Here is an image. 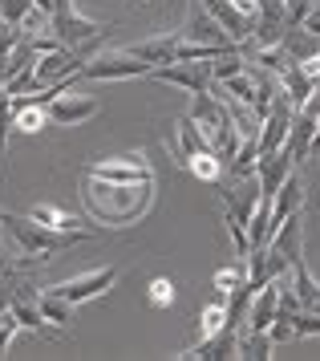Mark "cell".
Masks as SVG:
<instances>
[{"instance_id": "cell-1", "label": "cell", "mask_w": 320, "mask_h": 361, "mask_svg": "<svg viewBox=\"0 0 320 361\" xmlns=\"http://www.w3.org/2000/svg\"><path fill=\"white\" fill-rule=\"evenodd\" d=\"M81 203L97 228H134L154 207V179L150 183H118L81 171Z\"/></svg>"}, {"instance_id": "cell-2", "label": "cell", "mask_w": 320, "mask_h": 361, "mask_svg": "<svg viewBox=\"0 0 320 361\" xmlns=\"http://www.w3.org/2000/svg\"><path fill=\"white\" fill-rule=\"evenodd\" d=\"M0 231L8 235V244H13L16 256L37 260V264H49L57 252H65V247L94 240V235H85V231H53V228H45V224H37L32 215H16V212H0Z\"/></svg>"}, {"instance_id": "cell-3", "label": "cell", "mask_w": 320, "mask_h": 361, "mask_svg": "<svg viewBox=\"0 0 320 361\" xmlns=\"http://www.w3.org/2000/svg\"><path fill=\"white\" fill-rule=\"evenodd\" d=\"M110 29H113L110 20L81 17L73 0H53V13H49V33L57 37L61 45H69V49H81V45H94L97 37H106Z\"/></svg>"}, {"instance_id": "cell-4", "label": "cell", "mask_w": 320, "mask_h": 361, "mask_svg": "<svg viewBox=\"0 0 320 361\" xmlns=\"http://www.w3.org/2000/svg\"><path fill=\"white\" fill-rule=\"evenodd\" d=\"M150 66L138 61L130 49H106V53H90L81 61V78L90 82H130V78H146Z\"/></svg>"}, {"instance_id": "cell-5", "label": "cell", "mask_w": 320, "mask_h": 361, "mask_svg": "<svg viewBox=\"0 0 320 361\" xmlns=\"http://www.w3.org/2000/svg\"><path fill=\"white\" fill-rule=\"evenodd\" d=\"M178 37H183V41H191V45H211V49H219V53H240V45L231 41V33L211 17L199 0L187 4V20L178 25Z\"/></svg>"}, {"instance_id": "cell-6", "label": "cell", "mask_w": 320, "mask_h": 361, "mask_svg": "<svg viewBox=\"0 0 320 361\" xmlns=\"http://www.w3.org/2000/svg\"><path fill=\"white\" fill-rule=\"evenodd\" d=\"M113 280H118V268H113V264H101V268H90V272L69 276V280H61V284H49V293L65 296L69 305H85V300H94V296L110 293Z\"/></svg>"}, {"instance_id": "cell-7", "label": "cell", "mask_w": 320, "mask_h": 361, "mask_svg": "<svg viewBox=\"0 0 320 361\" xmlns=\"http://www.w3.org/2000/svg\"><path fill=\"white\" fill-rule=\"evenodd\" d=\"M81 171L101 175V179H118V183H150L154 179V166L146 159V150H130V154H113V159H94Z\"/></svg>"}, {"instance_id": "cell-8", "label": "cell", "mask_w": 320, "mask_h": 361, "mask_svg": "<svg viewBox=\"0 0 320 361\" xmlns=\"http://www.w3.org/2000/svg\"><path fill=\"white\" fill-rule=\"evenodd\" d=\"M8 312L16 317V325L25 329V333H41V337H65L61 325H49L45 312H41V305H37V293H32L29 280H20L16 284L13 300H8Z\"/></svg>"}, {"instance_id": "cell-9", "label": "cell", "mask_w": 320, "mask_h": 361, "mask_svg": "<svg viewBox=\"0 0 320 361\" xmlns=\"http://www.w3.org/2000/svg\"><path fill=\"white\" fill-rule=\"evenodd\" d=\"M45 114L49 122H57V126H85L90 118L101 114V102L90 98V94H53V98L45 102Z\"/></svg>"}, {"instance_id": "cell-10", "label": "cell", "mask_w": 320, "mask_h": 361, "mask_svg": "<svg viewBox=\"0 0 320 361\" xmlns=\"http://www.w3.org/2000/svg\"><path fill=\"white\" fill-rule=\"evenodd\" d=\"M146 78L178 85L187 94H203V90H211V61H166V66H154Z\"/></svg>"}, {"instance_id": "cell-11", "label": "cell", "mask_w": 320, "mask_h": 361, "mask_svg": "<svg viewBox=\"0 0 320 361\" xmlns=\"http://www.w3.org/2000/svg\"><path fill=\"white\" fill-rule=\"evenodd\" d=\"M259 195H264V187H259L256 171H252V175H240V183H231V187H223L227 215H235L240 224H247V219H252V212H256Z\"/></svg>"}, {"instance_id": "cell-12", "label": "cell", "mask_w": 320, "mask_h": 361, "mask_svg": "<svg viewBox=\"0 0 320 361\" xmlns=\"http://www.w3.org/2000/svg\"><path fill=\"white\" fill-rule=\"evenodd\" d=\"M235 345H240V333L231 325H223L219 333H211V337H199L195 349L187 353H178L183 361H231L235 357Z\"/></svg>"}, {"instance_id": "cell-13", "label": "cell", "mask_w": 320, "mask_h": 361, "mask_svg": "<svg viewBox=\"0 0 320 361\" xmlns=\"http://www.w3.org/2000/svg\"><path fill=\"white\" fill-rule=\"evenodd\" d=\"M292 171H296V163L288 159V150H284V147L268 150V154H256V179H259V187H264V195H272Z\"/></svg>"}, {"instance_id": "cell-14", "label": "cell", "mask_w": 320, "mask_h": 361, "mask_svg": "<svg viewBox=\"0 0 320 361\" xmlns=\"http://www.w3.org/2000/svg\"><path fill=\"white\" fill-rule=\"evenodd\" d=\"M199 4H203L211 17H215V20L227 29V33H231V41H235V45H243V41L252 37V25H256V17H243L231 0H199Z\"/></svg>"}, {"instance_id": "cell-15", "label": "cell", "mask_w": 320, "mask_h": 361, "mask_svg": "<svg viewBox=\"0 0 320 361\" xmlns=\"http://www.w3.org/2000/svg\"><path fill=\"white\" fill-rule=\"evenodd\" d=\"M138 61H146V66H166V61H175V49H178V29L175 33H159V37H146V41H134V45H126Z\"/></svg>"}, {"instance_id": "cell-16", "label": "cell", "mask_w": 320, "mask_h": 361, "mask_svg": "<svg viewBox=\"0 0 320 361\" xmlns=\"http://www.w3.org/2000/svg\"><path fill=\"white\" fill-rule=\"evenodd\" d=\"M276 300H280V276L268 280L264 288L252 293V305H247V329H268L276 321Z\"/></svg>"}, {"instance_id": "cell-17", "label": "cell", "mask_w": 320, "mask_h": 361, "mask_svg": "<svg viewBox=\"0 0 320 361\" xmlns=\"http://www.w3.org/2000/svg\"><path fill=\"white\" fill-rule=\"evenodd\" d=\"M276 82H280V90H284V98L300 110L308 102V94H312V78H308V69L300 66V61H288V66L276 73Z\"/></svg>"}, {"instance_id": "cell-18", "label": "cell", "mask_w": 320, "mask_h": 361, "mask_svg": "<svg viewBox=\"0 0 320 361\" xmlns=\"http://www.w3.org/2000/svg\"><path fill=\"white\" fill-rule=\"evenodd\" d=\"M280 49L288 53L292 61H300V66H304V61H312V57L320 53V37L308 33L304 25H288L284 37H280Z\"/></svg>"}, {"instance_id": "cell-19", "label": "cell", "mask_w": 320, "mask_h": 361, "mask_svg": "<svg viewBox=\"0 0 320 361\" xmlns=\"http://www.w3.org/2000/svg\"><path fill=\"white\" fill-rule=\"evenodd\" d=\"M199 150H211V142L203 138V130H199V122H195L191 114H183L175 122V154L178 163H187V159H195Z\"/></svg>"}, {"instance_id": "cell-20", "label": "cell", "mask_w": 320, "mask_h": 361, "mask_svg": "<svg viewBox=\"0 0 320 361\" xmlns=\"http://www.w3.org/2000/svg\"><path fill=\"white\" fill-rule=\"evenodd\" d=\"M312 130H316V118H308L304 110H296V118H292V126H288V138H284V150H288L292 163H304L308 159Z\"/></svg>"}, {"instance_id": "cell-21", "label": "cell", "mask_w": 320, "mask_h": 361, "mask_svg": "<svg viewBox=\"0 0 320 361\" xmlns=\"http://www.w3.org/2000/svg\"><path fill=\"white\" fill-rule=\"evenodd\" d=\"M276 341L268 337V329H247V337H240V345H235V357L243 361H268L272 357Z\"/></svg>"}, {"instance_id": "cell-22", "label": "cell", "mask_w": 320, "mask_h": 361, "mask_svg": "<svg viewBox=\"0 0 320 361\" xmlns=\"http://www.w3.org/2000/svg\"><path fill=\"white\" fill-rule=\"evenodd\" d=\"M37 305H41V312H45V321L49 325H61V329H69V321H73V305L65 300V296H57V293H37Z\"/></svg>"}, {"instance_id": "cell-23", "label": "cell", "mask_w": 320, "mask_h": 361, "mask_svg": "<svg viewBox=\"0 0 320 361\" xmlns=\"http://www.w3.org/2000/svg\"><path fill=\"white\" fill-rule=\"evenodd\" d=\"M187 171H191L195 179H203V183H219L223 179V163L215 159V150H199L195 159H187Z\"/></svg>"}, {"instance_id": "cell-24", "label": "cell", "mask_w": 320, "mask_h": 361, "mask_svg": "<svg viewBox=\"0 0 320 361\" xmlns=\"http://www.w3.org/2000/svg\"><path fill=\"white\" fill-rule=\"evenodd\" d=\"M227 325V300L223 296H215L211 305L199 309V337H211V333H219Z\"/></svg>"}, {"instance_id": "cell-25", "label": "cell", "mask_w": 320, "mask_h": 361, "mask_svg": "<svg viewBox=\"0 0 320 361\" xmlns=\"http://www.w3.org/2000/svg\"><path fill=\"white\" fill-rule=\"evenodd\" d=\"M146 300L154 305V309H171L175 305V280L171 276H154L146 284Z\"/></svg>"}, {"instance_id": "cell-26", "label": "cell", "mask_w": 320, "mask_h": 361, "mask_svg": "<svg viewBox=\"0 0 320 361\" xmlns=\"http://www.w3.org/2000/svg\"><path fill=\"white\" fill-rule=\"evenodd\" d=\"M243 284H247V264H235V268H219V272H215V288H219V293H235V288H243Z\"/></svg>"}, {"instance_id": "cell-27", "label": "cell", "mask_w": 320, "mask_h": 361, "mask_svg": "<svg viewBox=\"0 0 320 361\" xmlns=\"http://www.w3.org/2000/svg\"><path fill=\"white\" fill-rule=\"evenodd\" d=\"M292 337H320V312L312 309L292 312Z\"/></svg>"}, {"instance_id": "cell-28", "label": "cell", "mask_w": 320, "mask_h": 361, "mask_svg": "<svg viewBox=\"0 0 320 361\" xmlns=\"http://www.w3.org/2000/svg\"><path fill=\"white\" fill-rule=\"evenodd\" d=\"M32 13V0H0V20H8L20 29V20Z\"/></svg>"}, {"instance_id": "cell-29", "label": "cell", "mask_w": 320, "mask_h": 361, "mask_svg": "<svg viewBox=\"0 0 320 361\" xmlns=\"http://www.w3.org/2000/svg\"><path fill=\"white\" fill-rule=\"evenodd\" d=\"M16 333H20V325H16V317H13V312L4 309V312H0V357L8 353V345H13Z\"/></svg>"}, {"instance_id": "cell-30", "label": "cell", "mask_w": 320, "mask_h": 361, "mask_svg": "<svg viewBox=\"0 0 320 361\" xmlns=\"http://www.w3.org/2000/svg\"><path fill=\"white\" fill-rule=\"evenodd\" d=\"M308 8H312V0H284V29L288 25H300Z\"/></svg>"}, {"instance_id": "cell-31", "label": "cell", "mask_w": 320, "mask_h": 361, "mask_svg": "<svg viewBox=\"0 0 320 361\" xmlns=\"http://www.w3.org/2000/svg\"><path fill=\"white\" fill-rule=\"evenodd\" d=\"M300 25H304L308 33H316V37H320V0H312V8L304 13V20H300Z\"/></svg>"}, {"instance_id": "cell-32", "label": "cell", "mask_w": 320, "mask_h": 361, "mask_svg": "<svg viewBox=\"0 0 320 361\" xmlns=\"http://www.w3.org/2000/svg\"><path fill=\"white\" fill-rule=\"evenodd\" d=\"M235 8H240L243 17H256V8H259V0H231Z\"/></svg>"}, {"instance_id": "cell-33", "label": "cell", "mask_w": 320, "mask_h": 361, "mask_svg": "<svg viewBox=\"0 0 320 361\" xmlns=\"http://www.w3.org/2000/svg\"><path fill=\"white\" fill-rule=\"evenodd\" d=\"M308 159H320V126L312 130V142H308Z\"/></svg>"}, {"instance_id": "cell-34", "label": "cell", "mask_w": 320, "mask_h": 361, "mask_svg": "<svg viewBox=\"0 0 320 361\" xmlns=\"http://www.w3.org/2000/svg\"><path fill=\"white\" fill-rule=\"evenodd\" d=\"M32 8H37V13H45V17H49V13H53V0H32Z\"/></svg>"}, {"instance_id": "cell-35", "label": "cell", "mask_w": 320, "mask_h": 361, "mask_svg": "<svg viewBox=\"0 0 320 361\" xmlns=\"http://www.w3.org/2000/svg\"><path fill=\"white\" fill-rule=\"evenodd\" d=\"M312 312H320V296H316V300H312Z\"/></svg>"}, {"instance_id": "cell-36", "label": "cell", "mask_w": 320, "mask_h": 361, "mask_svg": "<svg viewBox=\"0 0 320 361\" xmlns=\"http://www.w3.org/2000/svg\"><path fill=\"white\" fill-rule=\"evenodd\" d=\"M138 4H154V0H138Z\"/></svg>"}, {"instance_id": "cell-37", "label": "cell", "mask_w": 320, "mask_h": 361, "mask_svg": "<svg viewBox=\"0 0 320 361\" xmlns=\"http://www.w3.org/2000/svg\"><path fill=\"white\" fill-rule=\"evenodd\" d=\"M316 126H320V114H316Z\"/></svg>"}]
</instances>
